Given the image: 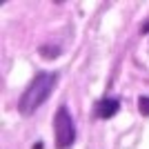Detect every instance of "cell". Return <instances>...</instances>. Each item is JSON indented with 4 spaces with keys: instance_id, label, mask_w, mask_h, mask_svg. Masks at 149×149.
<instances>
[{
    "instance_id": "6da1fadb",
    "label": "cell",
    "mask_w": 149,
    "mask_h": 149,
    "mask_svg": "<svg viewBox=\"0 0 149 149\" xmlns=\"http://www.w3.org/2000/svg\"><path fill=\"white\" fill-rule=\"evenodd\" d=\"M56 85H58V71H40V74H36V78L29 82V87L20 96L18 111L22 116H33L49 100Z\"/></svg>"
},
{
    "instance_id": "7a4b0ae2",
    "label": "cell",
    "mask_w": 149,
    "mask_h": 149,
    "mask_svg": "<svg viewBox=\"0 0 149 149\" xmlns=\"http://www.w3.org/2000/svg\"><path fill=\"white\" fill-rule=\"evenodd\" d=\"M54 134H56V149H69L76 143V123L69 113L67 105L58 107L56 116H54Z\"/></svg>"
},
{
    "instance_id": "3957f363",
    "label": "cell",
    "mask_w": 149,
    "mask_h": 149,
    "mask_svg": "<svg viewBox=\"0 0 149 149\" xmlns=\"http://www.w3.org/2000/svg\"><path fill=\"white\" fill-rule=\"evenodd\" d=\"M118 111H120V98H118V96H107V98H100L98 102H96V107H93L96 118H102V120L113 118Z\"/></svg>"
},
{
    "instance_id": "277c9868",
    "label": "cell",
    "mask_w": 149,
    "mask_h": 149,
    "mask_svg": "<svg viewBox=\"0 0 149 149\" xmlns=\"http://www.w3.org/2000/svg\"><path fill=\"white\" fill-rule=\"evenodd\" d=\"M38 51H40V56H45V58H56L58 54H60V47H58V45H56V47H51V45H45V47H40Z\"/></svg>"
},
{
    "instance_id": "5b68a950",
    "label": "cell",
    "mask_w": 149,
    "mask_h": 149,
    "mask_svg": "<svg viewBox=\"0 0 149 149\" xmlns=\"http://www.w3.org/2000/svg\"><path fill=\"white\" fill-rule=\"evenodd\" d=\"M138 111L140 116H149V96H138Z\"/></svg>"
},
{
    "instance_id": "8992f818",
    "label": "cell",
    "mask_w": 149,
    "mask_h": 149,
    "mask_svg": "<svg viewBox=\"0 0 149 149\" xmlns=\"http://www.w3.org/2000/svg\"><path fill=\"white\" fill-rule=\"evenodd\" d=\"M140 33H149V20H145L143 27H140Z\"/></svg>"
},
{
    "instance_id": "52a82bcc",
    "label": "cell",
    "mask_w": 149,
    "mask_h": 149,
    "mask_svg": "<svg viewBox=\"0 0 149 149\" xmlns=\"http://www.w3.org/2000/svg\"><path fill=\"white\" fill-rule=\"evenodd\" d=\"M33 149H42V143H36V145H33Z\"/></svg>"
}]
</instances>
